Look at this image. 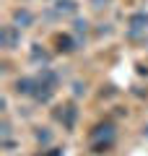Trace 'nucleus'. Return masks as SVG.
<instances>
[{"instance_id":"7","label":"nucleus","mask_w":148,"mask_h":156,"mask_svg":"<svg viewBox=\"0 0 148 156\" xmlns=\"http://www.w3.org/2000/svg\"><path fill=\"white\" fill-rule=\"evenodd\" d=\"M73 122H76V107H68L65 109V128H73Z\"/></svg>"},{"instance_id":"9","label":"nucleus","mask_w":148,"mask_h":156,"mask_svg":"<svg viewBox=\"0 0 148 156\" xmlns=\"http://www.w3.org/2000/svg\"><path fill=\"white\" fill-rule=\"evenodd\" d=\"M86 26H88V23H86V21H81V18L76 21V31H78V34H81V31H86Z\"/></svg>"},{"instance_id":"3","label":"nucleus","mask_w":148,"mask_h":156,"mask_svg":"<svg viewBox=\"0 0 148 156\" xmlns=\"http://www.w3.org/2000/svg\"><path fill=\"white\" fill-rule=\"evenodd\" d=\"M130 26L135 29V31L148 29V13H132V16H130Z\"/></svg>"},{"instance_id":"8","label":"nucleus","mask_w":148,"mask_h":156,"mask_svg":"<svg viewBox=\"0 0 148 156\" xmlns=\"http://www.w3.org/2000/svg\"><path fill=\"white\" fill-rule=\"evenodd\" d=\"M49 138H52V135H49L47 130H44V133L39 130V133H37V140H42V143H49Z\"/></svg>"},{"instance_id":"6","label":"nucleus","mask_w":148,"mask_h":156,"mask_svg":"<svg viewBox=\"0 0 148 156\" xmlns=\"http://www.w3.org/2000/svg\"><path fill=\"white\" fill-rule=\"evenodd\" d=\"M57 50L60 52H70V37H57Z\"/></svg>"},{"instance_id":"10","label":"nucleus","mask_w":148,"mask_h":156,"mask_svg":"<svg viewBox=\"0 0 148 156\" xmlns=\"http://www.w3.org/2000/svg\"><path fill=\"white\" fill-rule=\"evenodd\" d=\"M91 3H93V8H104L109 0H91Z\"/></svg>"},{"instance_id":"4","label":"nucleus","mask_w":148,"mask_h":156,"mask_svg":"<svg viewBox=\"0 0 148 156\" xmlns=\"http://www.w3.org/2000/svg\"><path fill=\"white\" fill-rule=\"evenodd\" d=\"M34 86H37V81H31V78H21V81L16 83V91H18V94H31Z\"/></svg>"},{"instance_id":"1","label":"nucleus","mask_w":148,"mask_h":156,"mask_svg":"<svg viewBox=\"0 0 148 156\" xmlns=\"http://www.w3.org/2000/svg\"><path fill=\"white\" fill-rule=\"evenodd\" d=\"M0 39H3V47H5V50H13V47L18 44V39H21L18 26H5V29H3V34H0Z\"/></svg>"},{"instance_id":"5","label":"nucleus","mask_w":148,"mask_h":156,"mask_svg":"<svg viewBox=\"0 0 148 156\" xmlns=\"http://www.w3.org/2000/svg\"><path fill=\"white\" fill-rule=\"evenodd\" d=\"M57 11L60 13H76L78 5H76V0H57Z\"/></svg>"},{"instance_id":"2","label":"nucleus","mask_w":148,"mask_h":156,"mask_svg":"<svg viewBox=\"0 0 148 156\" xmlns=\"http://www.w3.org/2000/svg\"><path fill=\"white\" fill-rule=\"evenodd\" d=\"M13 18H16V23L21 29H26V26H31V23H34V13H29L26 8H18V11L13 13Z\"/></svg>"}]
</instances>
